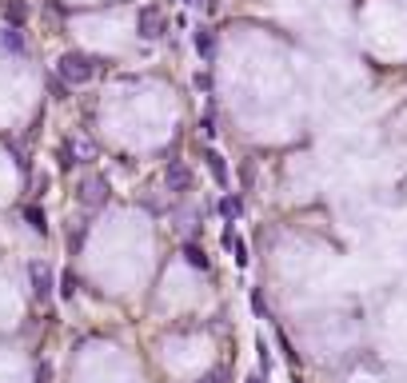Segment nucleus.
<instances>
[{
  "mask_svg": "<svg viewBox=\"0 0 407 383\" xmlns=\"http://www.w3.org/2000/svg\"><path fill=\"white\" fill-rule=\"evenodd\" d=\"M84 232H88V228H76V232L68 235V244H72V252H76V247H80V244H84Z\"/></svg>",
  "mask_w": 407,
  "mask_h": 383,
  "instance_id": "17",
  "label": "nucleus"
},
{
  "mask_svg": "<svg viewBox=\"0 0 407 383\" xmlns=\"http://www.w3.org/2000/svg\"><path fill=\"white\" fill-rule=\"evenodd\" d=\"M192 44H196V52L204 56V60H212V52H216V32L200 25L196 32H192Z\"/></svg>",
  "mask_w": 407,
  "mask_h": 383,
  "instance_id": "7",
  "label": "nucleus"
},
{
  "mask_svg": "<svg viewBox=\"0 0 407 383\" xmlns=\"http://www.w3.org/2000/svg\"><path fill=\"white\" fill-rule=\"evenodd\" d=\"M136 32H140V37L144 40H160L164 32H168V25H164V13L160 8H140V16H136Z\"/></svg>",
  "mask_w": 407,
  "mask_h": 383,
  "instance_id": "2",
  "label": "nucleus"
},
{
  "mask_svg": "<svg viewBox=\"0 0 407 383\" xmlns=\"http://www.w3.org/2000/svg\"><path fill=\"white\" fill-rule=\"evenodd\" d=\"M25 223H28L37 235H49V216H44L37 204H32V208H25Z\"/></svg>",
  "mask_w": 407,
  "mask_h": 383,
  "instance_id": "12",
  "label": "nucleus"
},
{
  "mask_svg": "<svg viewBox=\"0 0 407 383\" xmlns=\"http://www.w3.org/2000/svg\"><path fill=\"white\" fill-rule=\"evenodd\" d=\"M244 383H264V375H259V371H256V375H247Z\"/></svg>",
  "mask_w": 407,
  "mask_h": 383,
  "instance_id": "19",
  "label": "nucleus"
},
{
  "mask_svg": "<svg viewBox=\"0 0 407 383\" xmlns=\"http://www.w3.org/2000/svg\"><path fill=\"white\" fill-rule=\"evenodd\" d=\"M240 212H244V200L228 192V196L220 200V216H224V220H240Z\"/></svg>",
  "mask_w": 407,
  "mask_h": 383,
  "instance_id": "13",
  "label": "nucleus"
},
{
  "mask_svg": "<svg viewBox=\"0 0 407 383\" xmlns=\"http://www.w3.org/2000/svg\"><path fill=\"white\" fill-rule=\"evenodd\" d=\"M56 76H60L64 84H88L96 76V60L88 52H64L60 60H56Z\"/></svg>",
  "mask_w": 407,
  "mask_h": 383,
  "instance_id": "1",
  "label": "nucleus"
},
{
  "mask_svg": "<svg viewBox=\"0 0 407 383\" xmlns=\"http://www.w3.org/2000/svg\"><path fill=\"white\" fill-rule=\"evenodd\" d=\"M80 200H84V204H92V208H100V204L108 200V184H104L100 176L84 180V184H80Z\"/></svg>",
  "mask_w": 407,
  "mask_h": 383,
  "instance_id": "4",
  "label": "nucleus"
},
{
  "mask_svg": "<svg viewBox=\"0 0 407 383\" xmlns=\"http://www.w3.org/2000/svg\"><path fill=\"white\" fill-rule=\"evenodd\" d=\"M252 308H256V316H268V308H264V296H259V292H252Z\"/></svg>",
  "mask_w": 407,
  "mask_h": 383,
  "instance_id": "18",
  "label": "nucleus"
},
{
  "mask_svg": "<svg viewBox=\"0 0 407 383\" xmlns=\"http://www.w3.org/2000/svg\"><path fill=\"white\" fill-rule=\"evenodd\" d=\"M204 160H208V172H212V180H216L220 188L228 184V164H224V156H220V152H208Z\"/></svg>",
  "mask_w": 407,
  "mask_h": 383,
  "instance_id": "11",
  "label": "nucleus"
},
{
  "mask_svg": "<svg viewBox=\"0 0 407 383\" xmlns=\"http://www.w3.org/2000/svg\"><path fill=\"white\" fill-rule=\"evenodd\" d=\"M184 260H188V268H196V272H208L212 268V260L204 256V247L200 244H184Z\"/></svg>",
  "mask_w": 407,
  "mask_h": 383,
  "instance_id": "9",
  "label": "nucleus"
},
{
  "mask_svg": "<svg viewBox=\"0 0 407 383\" xmlns=\"http://www.w3.org/2000/svg\"><path fill=\"white\" fill-rule=\"evenodd\" d=\"M220 240H224V247L232 252V260L240 264V268H244V264H247V244H244V240H240V235H235L232 220H228V228H224V235H220Z\"/></svg>",
  "mask_w": 407,
  "mask_h": 383,
  "instance_id": "5",
  "label": "nucleus"
},
{
  "mask_svg": "<svg viewBox=\"0 0 407 383\" xmlns=\"http://www.w3.org/2000/svg\"><path fill=\"white\" fill-rule=\"evenodd\" d=\"M256 351H259V375H268V371H271V347H268V339H256Z\"/></svg>",
  "mask_w": 407,
  "mask_h": 383,
  "instance_id": "14",
  "label": "nucleus"
},
{
  "mask_svg": "<svg viewBox=\"0 0 407 383\" xmlns=\"http://www.w3.org/2000/svg\"><path fill=\"white\" fill-rule=\"evenodd\" d=\"M72 292H76V275H72V272H64V275H60V296L68 299Z\"/></svg>",
  "mask_w": 407,
  "mask_h": 383,
  "instance_id": "15",
  "label": "nucleus"
},
{
  "mask_svg": "<svg viewBox=\"0 0 407 383\" xmlns=\"http://www.w3.org/2000/svg\"><path fill=\"white\" fill-rule=\"evenodd\" d=\"M164 180H168V188H172V192H188V188H192V172H188V168H184L180 160H172V164H168V172H164Z\"/></svg>",
  "mask_w": 407,
  "mask_h": 383,
  "instance_id": "6",
  "label": "nucleus"
},
{
  "mask_svg": "<svg viewBox=\"0 0 407 383\" xmlns=\"http://www.w3.org/2000/svg\"><path fill=\"white\" fill-rule=\"evenodd\" d=\"M4 20H8L13 28H20L28 20V4L25 0H8V4H4Z\"/></svg>",
  "mask_w": 407,
  "mask_h": 383,
  "instance_id": "10",
  "label": "nucleus"
},
{
  "mask_svg": "<svg viewBox=\"0 0 407 383\" xmlns=\"http://www.w3.org/2000/svg\"><path fill=\"white\" fill-rule=\"evenodd\" d=\"M200 383H228V371H224V368H216V371H208V375H204Z\"/></svg>",
  "mask_w": 407,
  "mask_h": 383,
  "instance_id": "16",
  "label": "nucleus"
},
{
  "mask_svg": "<svg viewBox=\"0 0 407 383\" xmlns=\"http://www.w3.org/2000/svg\"><path fill=\"white\" fill-rule=\"evenodd\" d=\"M28 275H32V296L37 299H49L52 296V268L49 264H28Z\"/></svg>",
  "mask_w": 407,
  "mask_h": 383,
  "instance_id": "3",
  "label": "nucleus"
},
{
  "mask_svg": "<svg viewBox=\"0 0 407 383\" xmlns=\"http://www.w3.org/2000/svg\"><path fill=\"white\" fill-rule=\"evenodd\" d=\"M0 48L4 52H13V56H20V52H25V37H20V28H4V32H0Z\"/></svg>",
  "mask_w": 407,
  "mask_h": 383,
  "instance_id": "8",
  "label": "nucleus"
}]
</instances>
